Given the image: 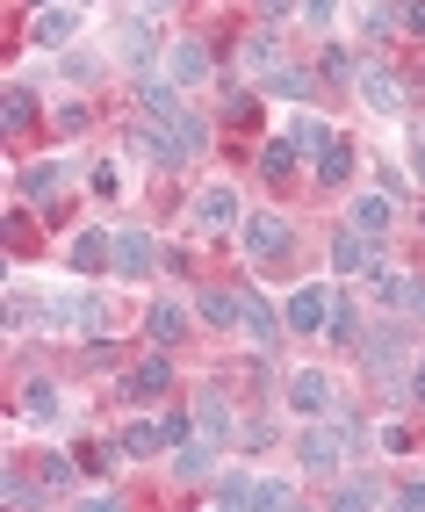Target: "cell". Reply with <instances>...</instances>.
Here are the masks:
<instances>
[{
    "instance_id": "cell-12",
    "label": "cell",
    "mask_w": 425,
    "mask_h": 512,
    "mask_svg": "<svg viewBox=\"0 0 425 512\" xmlns=\"http://www.w3.org/2000/svg\"><path fill=\"white\" fill-rule=\"evenodd\" d=\"M238 73H245V80H274V73H281V44H274V29H253V37L238 44Z\"/></svg>"
},
{
    "instance_id": "cell-33",
    "label": "cell",
    "mask_w": 425,
    "mask_h": 512,
    "mask_svg": "<svg viewBox=\"0 0 425 512\" xmlns=\"http://www.w3.org/2000/svg\"><path fill=\"white\" fill-rule=\"evenodd\" d=\"M332 339H361V311H353V296H332Z\"/></svg>"
},
{
    "instance_id": "cell-25",
    "label": "cell",
    "mask_w": 425,
    "mask_h": 512,
    "mask_svg": "<svg viewBox=\"0 0 425 512\" xmlns=\"http://www.w3.org/2000/svg\"><path fill=\"white\" fill-rule=\"evenodd\" d=\"M73 29H80V8H44L37 15V44H65Z\"/></svg>"
},
{
    "instance_id": "cell-9",
    "label": "cell",
    "mask_w": 425,
    "mask_h": 512,
    "mask_svg": "<svg viewBox=\"0 0 425 512\" xmlns=\"http://www.w3.org/2000/svg\"><path fill=\"white\" fill-rule=\"evenodd\" d=\"M289 145H296V159H325L339 138H332V123L317 116V109H296V116H289Z\"/></svg>"
},
{
    "instance_id": "cell-31",
    "label": "cell",
    "mask_w": 425,
    "mask_h": 512,
    "mask_svg": "<svg viewBox=\"0 0 425 512\" xmlns=\"http://www.w3.org/2000/svg\"><path fill=\"white\" fill-rule=\"evenodd\" d=\"M346 174H353V152L346 145H332L325 159H317V181H325V188H346Z\"/></svg>"
},
{
    "instance_id": "cell-19",
    "label": "cell",
    "mask_w": 425,
    "mask_h": 512,
    "mask_svg": "<svg viewBox=\"0 0 425 512\" xmlns=\"http://www.w3.org/2000/svg\"><path fill=\"white\" fill-rule=\"evenodd\" d=\"M116 275H152V238L145 231H116Z\"/></svg>"
},
{
    "instance_id": "cell-5",
    "label": "cell",
    "mask_w": 425,
    "mask_h": 512,
    "mask_svg": "<svg viewBox=\"0 0 425 512\" xmlns=\"http://www.w3.org/2000/svg\"><path fill=\"white\" fill-rule=\"evenodd\" d=\"M361 101H368V109H382V116H404L411 87L389 73V65H361Z\"/></svg>"
},
{
    "instance_id": "cell-23",
    "label": "cell",
    "mask_w": 425,
    "mask_h": 512,
    "mask_svg": "<svg viewBox=\"0 0 425 512\" xmlns=\"http://www.w3.org/2000/svg\"><path fill=\"white\" fill-rule=\"evenodd\" d=\"M58 181H65V166H58V159H37V166L22 174V195H29V202H51Z\"/></svg>"
},
{
    "instance_id": "cell-17",
    "label": "cell",
    "mask_w": 425,
    "mask_h": 512,
    "mask_svg": "<svg viewBox=\"0 0 425 512\" xmlns=\"http://www.w3.org/2000/svg\"><path fill=\"white\" fill-rule=\"evenodd\" d=\"M389 224H397V202H389L382 188H375V195H353V231H368V238H382Z\"/></svg>"
},
{
    "instance_id": "cell-35",
    "label": "cell",
    "mask_w": 425,
    "mask_h": 512,
    "mask_svg": "<svg viewBox=\"0 0 425 512\" xmlns=\"http://www.w3.org/2000/svg\"><path fill=\"white\" fill-rule=\"evenodd\" d=\"M296 22H310V29H332V22H339V0H296Z\"/></svg>"
},
{
    "instance_id": "cell-43",
    "label": "cell",
    "mask_w": 425,
    "mask_h": 512,
    "mask_svg": "<svg viewBox=\"0 0 425 512\" xmlns=\"http://www.w3.org/2000/svg\"><path fill=\"white\" fill-rule=\"evenodd\" d=\"M411 174H418V181H425V123H418V130H411Z\"/></svg>"
},
{
    "instance_id": "cell-20",
    "label": "cell",
    "mask_w": 425,
    "mask_h": 512,
    "mask_svg": "<svg viewBox=\"0 0 425 512\" xmlns=\"http://www.w3.org/2000/svg\"><path fill=\"white\" fill-rule=\"evenodd\" d=\"M159 448H173L166 426H152V419H130V426H123V455H130V462H152Z\"/></svg>"
},
{
    "instance_id": "cell-22",
    "label": "cell",
    "mask_w": 425,
    "mask_h": 512,
    "mask_svg": "<svg viewBox=\"0 0 425 512\" xmlns=\"http://www.w3.org/2000/svg\"><path fill=\"white\" fill-rule=\"evenodd\" d=\"M195 433L202 440H224L231 433V404L224 397H195Z\"/></svg>"
},
{
    "instance_id": "cell-13",
    "label": "cell",
    "mask_w": 425,
    "mask_h": 512,
    "mask_svg": "<svg viewBox=\"0 0 425 512\" xmlns=\"http://www.w3.org/2000/svg\"><path fill=\"white\" fill-rule=\"evenodd\" d=\"M217 440H202V433H188V440H173V476H181V484H202L209 469H217Z\"/></svg>"
},
{
    "instance_id": "cell-24",
    "label": "cell",
    "mask_w": 425,
    "mask_h": 512,
    "mask_svg": "<svg viewBox=\"0 0 425 512\" xmlns=\"http://www.w3.org/2000/svg\"><path fill=\"white\" fill-rule=\"evenodd\" d=\"M37 123V101H29V87H8L0 94V130H29Z\"/></svg>"
},
{
    "instance_id": "cell-15",
    "label": "cell",
    "mask_w": 425,
    "mask_h": 512,
    "mask_svg": "<svg viewBox=\"0 0 425 512\" xmlns=\"http://www.w3.org/2000/svg\"><path fill=\"white\" fill-rule=\"evenodd\" d=\"M195 224L202 231H231L238 224V188H202L195 195Z\"/></svg>"
},
{
    "instance_id": "cell-1",
    "label": "cell",
    "mask_w": 425,
    "mask_h": 512,
    "mask_svg": "<svg viewBox=\"0 0 425 512\" xmlns=\"http://www.w3.org/2000/svg\"><path fill=\"white\" fill-rule=\"evenodd\" d=\"M159 80H166V87H202V80H209V51H202V37L166 44V58H159Z\"/></svg>"
},
{
    "instance_id": "cell-41",
    "label": "cell",
    "mask_w": 425,
    "mask_h": 512,
    "mask_svg": "<svg viewBox=\"0 0 425 512\" xmlns=\"http://www.w3.org/2000/svg\"><path fill=\"white\" fill-rule=\"evenodd\" d=\"M267 440H274V426H260V419L238 426V448H267Z\"/></svg>"
},
{
    "instance_id": "cell-3",
    "label": "cell",
    "mask_w": 425,
    "mask_h": 512,
    "mask_svg": "<svg viewBox=\"0 0 425 512\" xmlns=\"http://www.w3.org/2000/svg\"><path fill=\"white\" fill-rule=\"evenodd\" d=\"M289 404H296V412H310V419H325L332 404H339V383H332L325 368H296V375H289Z\"/></svg>"
},
{
    "instance_id": "cell-47",
    "label": "cell",
    "mask_w": 425,
    "mask_h": 512,
    "mask_svg": "<svg viewBox=\"0 0 425 512\" xmlns=\"http://www.w3.org/2000/svg\"><path fill=\"white\" fill-rule=\"evenodd\" d=\"M411 397H418V404H425V361H418V368H411Z\"/></svg>"
},
{
    "instance_id": "cell-4",
    "label": "cell",
    "mask_w": 425,
    "mask_h": 512,
    "mask_svg": "<svg viewBox=\"0 0 425 512\" xmlns=\"http://www.w3.org/2000/svg\"><path fill=\"white\" fill-rule=\"evenodd\" d=\"M116 58L130 65L137 80L159 73V58H166V51H159V37H152V22H123V29H116Z\"/></svg>"
},
{
    "instance_id": "cell-42",
    "label": "cell",
    "mask_w": 425,
    "mask_h": 512,
    "mask_svg": "<svg viewBox=\"0 0 425 512\" xmlns=\"http://www.w3.org/2000/svg\"><path fill=\"white\" fill-rule=\"evenodd\" d=\"M0 498H8V505H37L44 491H29V484H22V476H8V484H0Z\"/></svg>"
},
{
    "instance_id": "cell-29",
    "label": "cell",
    "mask_w": 425,
    "mask_h": 512,
    "mask_svg": "<svg viewBox=\"0 0 425 512\" xmlns=\"http://www.w3.org/2000/svg\"><path fill=\"white\" fill-rule=\"evenodd\" d=\"M209 505H253V476H217V484H209Z\"/></svg>"
},
{
    "instance_id": "cell-8",
    "label": "cell",
    "mask_w": 425,
    "mask_h": 512,
    "mask_svg": "<svg viewBox=\"0 0 425 512\" xmlns=\"http://www.w3.org/2000/svg\"><path fill=\"white\" fill-rule=\"evenodd\" d=\"M173 383V354H145L130 375H123V404H145V397H159Z\"/></svg>"
},
{
    "instance_id": "cell-36",
    "label": "cell",
    "mask_w": 425,
    "mask_h": 512,
    "mask_svg": "<svg viewBox=\"0 0 425 512\" xmlns=\"http://www.w3.org/2000/svg\"><path fill=\"white\" fill-rule=\"evenodd\" d=\"M397 354H404V339H397V332H368V368H389Z\"/></svg>"
},
{
    "instance_id": "cell-7",
    "label": "cell",
    "mask_w": 425,
    "mask_h": 512,
    "mask_svg": "<svg viewBox=\"0 0 425 512\" xmlns=\"http://www.w3.org/2000/svg\"><path fill=\"white\" fill-rule=\"evenodd\" d=\"M281 318H289V332H317V325L332 318V289H325V282H303V289L289 296V311H281Z\"/></svg>"
},
{
    "instance_id": "cell-34",
    "label": "cell",
    "mask_w": 425,
    "mask_h": 512,
    "mask_svg": "<svg viewBox=\"0 0 425 512\" xmlns=\"http://www.w3.org/2000/svg\"><path fill=\"white\" fill-rule=\"evenodd\" d=\"M87 123H94V116H87V101H65V109L51 116V130H58V138H80Z\"/></svg>"
},
{
    "instance_id": "cell-11",
    "label": "cell",
    "mask_w": 425,
    "mask_h": 512,
    "mask_svg": "<svg viewBox=\"0 0 425 512\" xmlns=\"http://www.w3.org/2000/svg\"><path fill=\"white\" fill-rule=\"evenodd\" d=\"M65 260H73L80 275H101V267H116V231H73Z\"/></svg>"
},
{
    "instance_id": "cell-40",
    "label": "cell",
    "mask_w": 425,
    "mask_h": 512,
    "mask_svg": "<svg viewBox=\"0 0 425 512\" xmlns=\"http://www.w3.org/2000/svg\"><path fill=\"white\" fill-rule=\"evenodd\" d=\"M296 491L289 484H281V476H267V484H253V505H289Z\"/></svg>"
},
{
    "instance_id": "cell-32",
    "label": "cell",
    "mask_w": 425,
    "mask_h": 512,
    "mask_svg": "<svg viewBox=\"0 0 425 512\" xmlns=\"http://www.w3.org/2000/svg\"><path fill=\"white\" fill-rule=\"evenodd\" d=\"M37 476H44V498L73 491V462H65V455H44V462H37Z\"/></svg>"
},
{
    "instance_id": "cell-39",
    "label": "cell",
    "mask_w": 425,
    "mask_h": 512,
    "mask_svg": "<svg viewBox=\"0 0 425 512\" xmlns=\"http://www.w3.org/2000/svg\"><path fill=\"white\" fill-rule=\"evenodd\" d=\"M94 195L116 202V195H123V166H94Z\"/></svg>"
},
{
    "instance_id": "cell-38",
    "label": "cell",
    "mask_w": 425,
    "mask_h": 512,
    "mask_svg": "<svg viewBox=\"0 0 425 512\" xmlns=\"http://www.w3.org/2000/svg\"><path fill=\"white\" fill-rule=\"evenodd\" d=\"M94 73H101L94 51H65V80H94Z\"/></svg>"
},
{
    "instance_id": "cell-18",
    "label": "cell",
    "mask_w": 425,
    "mask_h": 512,
    "mask_svg": "<svg viewBox=\"0 0 425 512\" xmlns=\"http://www.w3.org/2000/svg\"><path fill=\"white\" fill-rule=\"evenodd\" d=\"M58 404H65V397H58V383H51V375L22 383V419H29V426H51V419H58Z\"/></svg>"
},
{
    "instance_id": "cell-2",
    "label": "cell",
    "mask_w": 425,
    "mask_h": 512,
    "mask_svg": "<svg viewBox=\"0 0 425 512\" xmlns=\"http://www.w3.org/2000/svg\"><path fill=\"white\" fill-rule=\"evenodd\" d=\"M296 462H303L310 476H332V469L346 462V440H339L332 426H303V433H296Z\"/></svg>"
},
{
    "instance_id": "cell-16",
    "label": "cell",
    "mask_w": 425,
    "mask_h": 512,
    "mask_svg": "<svg viewBox=\"0 0 425 512\" xmlns=\"http://www.w3.org/2000/svg\"><path fill=\"white\" fill-rule=\"evenodd\" d=\"M238 325H245V339H253L260 354L274 347V332H281V325H274V311H267V303H260L253 289H238Z\"/></svg>"
},
{
    "instance_id": "cell-14",
    "label": "cell",
    "mask_w": 425,
    "mask_h": 512,
    "mask_svg": "<svg viewBox=\"0 0 425 512\" xmlns=\"http://www.w3.org/2000/svg\"><path fill=\"white\" fill-rule=\"evenodd\" d=\"M166 145H173V159H202V145H209V130H202V116H188V109H173L166 123Z\"/></svg>"
},
{
    "instance_id": "cell-46",
    "label": "cell",
    "mask_w": 425,
    "mask_h": 512,
    "mask_svg": "<svg viewBox=\"0 0 425 512\" xmlns=\"http://www.w3.org/2000/svg\"><path fill=\"white\" fill-rule=\"evenodd\" d=\"M404 311H411V318H425V282L411 289V303H404Z\"/></svg>"
},
{
    "instance_id": "cell-26",
    "label": "cell",
    "mask_w": 425,
    "mask_h": 512,
    "mask_svg": "<svg viewBox=\"0 0 425 512\" xmlns=\"http://www.w3.org/2000/svg\"><path fill=\"white\" fill-rule=\"evenodd\" d=\"M332 505H339V512H361V505H382V484H375V476H353V484H339V491H332Z\"/></svg>"
},
{
    "instance_id": "cell-6",
    "label": "cell",
    "mask_w": 425,
    "mask_h": 512,
    "mask_svg": "<svg viewBox=\"0 0 425 512\" xmlns=\"http://www.w3.org/2000/svg\"><path fill=\"white\" fill-rule=\"evenodd\" d=\"M238 246L253 253V260H281V253H289V224H281L274 210H260V217H245V238H238Z\"/></svg>"
},
{
    "instance_id": "cell-10",
    "label": "cell",
    "mask_w": 425,
    "mask_h": 512,
    "mask_svg": "<svg viewBox=\"0 0 425 512\" xmlns=\"http://www.w3.org/2000/svg\"><path fill=\"white\" fill-rule=\"evenodd\" d=\"M332 267H339V275H375V267H382V260H375V238L346 224V231L332 238Z\"/></svg>"
},
{
    "instance_id": "cell-44",
    "label": "cell",
    "mask_w": 425,
    "mask_h": 512,
    "mask_svg": "<svg viewBox=\"0 0 425 512\" xmlns=\"http://www.w3.org/2000/svg\"><path fill=\"white\" fill-rule=\"evenodd\" d=\"M260 15H267V22H289V15H296V0H260Z\"/></svg>"
},
{
    "instance_id": "cell-27",
    "label": "cell",
    "mask_w": 425,
    "mask_h": 512,
    "mask_svg": "<svg viewBox=\"0 0 425 512\" xmlns=\"http://www.w3.org/2000/svg\"><path fill=\"white\" fill-rule=\"evenodd\" d=\"M296 166H303V159H296V145L281 138V145H267V152H260V181H289Z\"/></svg>"
},
{
    "instance_id": "cell-45",
    "label": "cell",
    "mask_w": 425,
    "mask_h": 512,
    "mask_svg": "<svg viewBox=\"0 0 425 512\" xmlns=\"http://www.w3.org/2000/svg\"><path fill=\"white\" fill-rule=\"evenodd\" d=\"M397 505H418V512H425V476H418V484H404V498H397Z\"/></svg>"
},
{
    "instance_id": "cell-30",
    "label": "cell",
    "mask_w": 425,
    "mask_h": 512,
    "mask_svg": "<svg viewBox=\"0 0 425 512\" xmlns=\"http://www.w3.org/2000/svg\"><path fill=\"white\" fill-rule=\"evenodd\" d=\"M195 311H202L209 325H238V296H231V289H202Z\"/></svg>"
},
{
    "instance_id": "cell-21",
    "label": "cell",
    "mask_w": 425,
    "mask_h": 512,
    "mask_svg": "<svg viewBox=\"0 0 425 512\" xmlns=\"http://www.w3.org/2000/svg\"><path fill=\"white\" fill-rule=\"evenodd\" d=\"M145 332L159 339V347H173V339L188 332V311H181V303H152V318H145Z\"/></svg>"
},
{
    "instance_id": "cell-28",
    "label": "cell",
    "mask_w": 425,
    "mask_h": 512,
    "mask_svg": "<svg viewBox=\"0 0 425 512\" xmlns=\"http://www.w3.org/2000/svg\"><path fill=\"white\" fill-rule=\"evenodd\" d=\"M267 87H274V94H289V101H310V94H317V73H303V65H281Z\"/></svg>"
},
{
    "instance_id": "cell-37",
    "label": "cell",
    "mask_w": 425,
    "mask_h": 512,
    "mask_svg": "<svg viewBox=\"0 0 425 512\" xmlns=\"http://www.w3.org/2000/svg\"><path fill=\"white\" fill-rule=\"evenodd\" d=\"M325 80H339V87H353V80H361V65H353V51H325Z\"/></svg>"
}]
</instances>
